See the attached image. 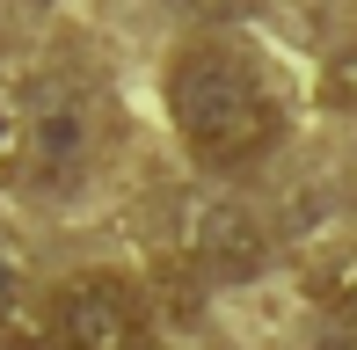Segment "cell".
Segmentation results:
<instances>
[{"instance_id": "8", "label": "cell", "mask_w": 357, "mask_h": 350, "mask_svg": "<svg viewBox=\"0 0 357 350\" xmlns=\"http://www.w3.org/2000/svg\"><path fill=\"white\" fill-rule=\"evenodd\" d=\"M314 350H357V321H335V328H321Z\"/></svg>"}, {"instance_id": "3", "label": "cell", "mask_w": 357, "mask_h": 350, "mask_svg": "<svg viewBox=\"0 0 357 350\" xmlns=\"http://www.w3.org/2000/svg\"><path fill=\"white\" fill-rule=\"evenodd\" d=\"M183 248L204 284H241L270 263V227L241 197H197L183 219Z\"/></svg>"}, {"instance_id": "6", "label": "cell", "mask_w": 357, "mask_h": 350, "mask_svg": "<svg viewBox=\"0 0 357 350\" xmlns=\"http://www.w3.org/2000/svg\"><path fill=\"white\" fill-rule=\"evenodd\" d=\"M0 350H52V299L0 277Z\"/></svg>"}, {"instance_id": "4", "label": "cell", "mask_w": 357, "mask_h": 350, "mask_svg": "<svg viewBox=\"0 0 357 350\" xmlns=\"http://www.w3.org/2000/svg\"><path fill=\"white\" fill-rule=\"evenodd\" d=\"M29 139H37V161L52 175L88 168V153H95V102L80 88H44L37 117H29Z\"/></svg>"}, {"instance_id": "9", "label": "cell", "mask_w": 357, "mask_h": 350, "mask_svg": "<svg viewBox=\"0 0 357 350\" xmlns=\"http://www.w3.org/2000/svg\"><path fill=\"white\" fill-rule=\"evenodd\" d=\"M15 132H22V124H15V109L0 102V161H8V153H15Z\"/></svg>"}, {"instance_id": "7", "label": "cell", "mask_w": 357, "mask_h": 350, "mask_svg": "<svg viewBox=\"0 0 357 350\" xmlns=\"http://www.w3.org/2000/svg\"><path fill=\"white\" fill-rule=\"evenodd\" d=\"M321 102L343 109V117H357V44H343V52L321 66Z\"/></svg>"}, {"instance_id": "5", "label": "cell", "mask_w": 357, "mask_h": 350, "mask_svg": "<svg viewBox=\"0 0 357 350\" xmlns=\"http://www.w3.org/2000/svg\"><path fill=\"white\" fill-rule=\"evenodd\" d=\"M299 284H306V299L314 307H328V314H343V321H357V241H328V248H314L299 270Z\"/></svg>"}, {"instance_id": "1", "label": "cell", "mask_w": 357, "mask_h": 350, "mask_svg": "<svg viewBox=\"0 0 357 350\" xmlns=\"http://www.w3.org/2000/svg\"><path fill=\"white\" fill-rule=\"evenodd\" d=\"M168 109L183 146L197 153L204 168H248L278 146L284 132V102L270 88V73L255 66V52L226 37H204L190 52H175L168 66Z\"/></svg>"}, {"instance_id": "2", "label": "cell", "mask_w": 357, "mask_h": 350, "mask_svg": "<svg viewBox=\"0 0 357 350\" xmlns=\"http://www.w3.org/2000/svg\"><path fill=\"white\" fill-rule=\"evenodd\" d=\"M52 350H146V292L124 270H73L52 292Z\"/></svg>"}]
</instances>
